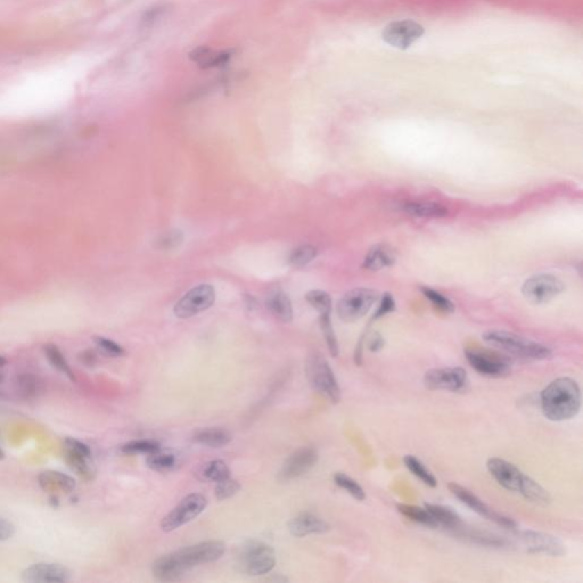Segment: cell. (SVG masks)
I'll return each mask as SVG.
<instances>
[{
    "label": "cell",
    "mask_w": 583,
    "mask_h": 583,
    "mask_svg": "<svg viewBox=\"0 0 583 583\" xmlns=\"http://www.w3.org/2000/svg\"><path fill=\"white\" fill-rule=\"evenodd\" d=\"M224 552V543L215 540L203 541L158 557L151 566V572L160 582H174L196 566L217 561Z\"/></svg>",
    "instance_id": "obj_1"
},
{
    "label": "cell",
    "mask_w": 583,
    "mask_h": 583,
    "mask_svg": "<svg viewBox=\"0 0 583 583\" xmlns=\"http://www.w3.org/2000/svg\"><path fill=\"white\" fill-rule=\"evenodd\" d=\"M540 401L545 418L552 422L570 420L581 409L580 386L570 377H559L543 388Z\"/></svg>",
    "instance_id": "obj_2"
},
{
    "label": "cell",
    "mask_w": 583,
    "mask_h": 583,
    "mask_svg": "<svg viewBox=\"0 0 583 583\" xmlns=\"http://www.w3.org/2000/svg\"><path fill=\"white\" fill-rule=\"evenodd\" d=\"M483 340L499 350L523 359L545 360L552 356V349L545 344L529 340L511 331H488L483 335Z\"/></svg>",
    "instance_id": "obj_3"
},
{
    "label": "cell",
    "mask_w": 583,
    "mask_h": 583,
    "mask_svg": "<svg viewBox=\"0 0 583 583\" xmlns=\"http://www.w3.org/2000/svg\"><path fill=\"white\" fill-rule=\"evenodd\" d=\"M276 565V554L272 545L249 540L242 545L237 552L236 566L240 573L249 577H260L268 574Z\"/></svg>",
    "instance_id": "obj_4"
},
{
    "label": "cell",
    "mask_w": 583,
    "mask_h": 583,
    "mask_svg": "<svg viewBox=\"0 0 583 583\" xmlns=\"http://www.w3.org/2000/svg\"><path fill=\"white\" fill-rule=\"evenodd\" d=\"M306 375L311 388L333 404L340 400V388L333 369L322 353L312 352L306 361Z\"/></svg>",
    "instance_id": "obj_5"
},
{
    "label": "cell",
    "mask_w": 583,
    "mask_h": 583,
    "mask_svg": "<svg viewBox=\"0 0 583 583\" xmlns=\"http://www.w3.org/2000/svg\"><path fill=\"white\" fill-rule=\"evenodd\" d=\"M379 294L372 288L359 287L344 294L338 303V315L344 322H353L363 318L376 302Z\"/></svg>",
    "instance_id": "obj_6"
},
{
    "label": "cell",
    "mask_w": 583,
    "mask_h": 583,
    "mask_svg": "<svg viewBox=\"0 0 583 583\" xmlns=\"http://www.w3.org/2000/svg\"><path fill=\"white\" fill-rule=\"evenodd\" d=\"M208 506V499L201 493H192L181 500L176 507L163 517L161 529L164 532H172L202 514Z\"/></svg>",
    "instance_id": "obj_7"
},
{
    "label": "cell",
    "mask_w": 583,
    "mask_h": 583,
    "mask_svg": "<svg viewBox=\"0 0 583 583\" xmlns=\"http://www.w3.org/2000/svg\"><path fill=\"white\" fill-rule=\"evenodd\" d=\"M470 379L461 367L429 369L424 375V385L432 391H466Z\"/></svg>",
    "instance_id": "obj_8"
},
{
    "label": "cell",
    "mask_w": 583,
    "mask_h": 583,
    "mask_svg": "<svg viewBox=\"0 0 583 583\" xmlns=\"http://www.w3.org/2000/svg\"><path fill=\"white\" fill-rule=\"evenodd\" d=\"M215 302V288L211 284L192 287L176 303L174 315L180 319L192 318L210 309Z\"/></svg>",
    "instance_id": "obj_9"
},
{
    "label": "cell",
    "mask_w": 583,
    "mask_h": 583,
    "mask_svg": "<svg viewBox=\"0 0 583 583\" xmlns=\"http://www.w3.org/2000/svg\"><path fill=\"white\" fill-rule=\"evenodd\" d=\"M449 490L461 504L467 506L474 513L479 514V516L484 517L486 520H491L493 523L497 524L499 527H504V529H517V523L513 518L500 514L495 509H492L490 506L481 500L477 495H474L473 492L470 491L468 488H463L458 483L451 482L449 484Z\"/></svg>",
    "instance_id": "obj_10"
},
{
    "label": "cell",
    "mask_w": 583,
    "mask_h": 583,
    "mask_svg": "<svg viewBox=\"0 0 583 583\" xmlns=\"http://www.w3.org/2000/svg\"><path fill=\"white\" fill-rule=\"evenodd\" d=\"M465 356L475 372L486 377H502L511 372V361L502 353L468 349Z\"/></svg>",
    "instance_id": "obj_11"
},
{
    "label": "cell",
    "mask_w": 583,
    "mask_h": 583,
    "mask_svg": "<svg viewBox=\"0 0 583 583\" xmlns=\"http://www.w3.org/2000/svg\"><path fill=\"white\" fill-rule=\"evenodd\" d=\"M565 285L552 274H534L524 283L523 295L533 304H543L563 293Z\"/></svg>",
    "instance_id": "obj_12"
},
{
    "label": "cell",
    "mask_w": 583,
    "mask_h": 583,
    "mask_svg": "<svg viewBox=\"0 0 583 583\" xmlns=\"http://www.w3.org/2000/svg\"><path fill=\"white\" fill-rule=\"evenodd\" d=\"M425 33V28L413 19L395 21L385 26L381 39L392 47L406 51Z\"/></svg>",
    "instance_id": "obj_13"
},
{
    "label": "cell",
    "mask_w": 583,
    "mask_h": 583,
    "mask_svg": "<svg viewBox=\"0 0 583 583\" xmlns=\"http://www.w3.org/2000/svg\"><path fill=\"white\" fill-rule=\"evenodd\" d=\"M516 539L522 548L529 554H543L552 557H561L566 552L561 540L549 533L527 529L517 533Z\"/></svg>",
    "instance_id": "obj_14"
},
{
    "label": "cell",
    "mask_w": 583,
    "mask_h": 583,
    "mask_svg": "<svg viewBox=\"0 0 583 583\" xmlns=\"http://www.w3.org/2000/svg\"><path fill=\"white\" fill-rule=\"evenodd\" d=\"M318 451L315 447H306L290 454L278 472V479L281 482H288L304 475L315 467L318 461Z\"/></svg>",
    "instance_id": "obj_15"
},
{
    "label": "cell",
    "mask_w": 583,
    "mask_h": 583,
    "mask_svg": "<svg viewBox=\"0 0 583 583\" xmlns=\"http://www.w3.org/2000/svg\"><path fill=\"white\" fill-rule=\"evenodd\" d=\"M65 461L69 468L83 479H92L95 477L92 450L81 441L71 438L65 440Z\"/></svg>",
    "instance_id": "obj_16"
},
{
    "label": "cell",
    "mask_w": 583,
    "mask_h": 583,
    "mask_svg": "<svg viewBox=\"0 0 583 583\" xmlns=\"http://www.w3.org/2000/svg\"><path fill=\"white\" fill-rule=\"evenodd\" d=\"M488 473L498 482L499 486L506 488L508 491H520V484L523 482L525 474L517 468L514 463L504 461L502 458L493 457L486 463Z\"/></svg>",
    "instance_id": "obj_17"
},
{
    "label": "cell",
    "mask_w": 583,
    "mask_h": 583,
    "mask_svg": "<svg viewBox=\"0 0 583 583\" xmlns=\"http://www.w3.org/2000/svg\"><path fill=\"white\" fill-rule=\"evenodd\" d=\"M72 573L60 564L39 563L23 570L22 580L28 583H64L71 580Z\"/></svg>",
    "instance_id": "obj_18"
},
{
    "label": "cell",
    "mask_w": 583,
    "mask_h": 583,
    "mask_svg": "<svg viewBox=\"0 0 583 583\" xmlns=\"http://www.w3.org/2000/svg\"><path fill=\"white\" fill-rule=\"evenodd\" d=\"M287 527L290 534L297 538H303L310 534H322L329 531V524L311 513H301L294 516Z\"/></svg>",
    "instance_id": "obj_19"
},
{
    "label": "cell",
    "mask_w": 583,
    "mask_h": 583,
    "mask_svg": "<svg viewBox=\"0 0 583 583\" xmlns=\"http://www.w3.org/2000/svg\"><path fill=\"white\" fill-rule=\"evenodd\" d=\"M397 260V252L386 244H377L369 249L363 258V267L367 270L377 272L394 265Z\"/></svg>",
    "instance_id": "obj_20"
},
{
    "label": "cell",
    "mask_w": 583,
    "mask_h": 583,
    "mask_svg": "<svg viewBox=\"0 0 583 583\" xmlns=\"http://www.w3.org/2000/svg\"><path fill=\"white\" fill-rule=\"evenodd\" d=\"M268 311L281 322H290L293 319V306L288 294L284 290H274L265 297Z\"/></svg>",
    "instance_id": "obj_21"
},
{
    "label": "cell",
    "mask_w": 583,
    "mask_h": 583,
    "mask_svg": "<svg viewBox=\"0 0 583 583\" xmlns=\"http://www.w3.org/2000/svg\"><path fill=\"white\" fill-rule=\"evenodd\" d=\"M231 51H215L212 48L202 47L195 48L190 54V60L197 64L202 69H210V67H222L231 60Z\"/></svg>",
    "instance_id": "obj_22"
},
{
    "label": "cell",
    "mask_w": 583,
    "mask_h": 583,
    "mask_svg": "<svg viewBox=\"0 0 583 583\" xmlns=\"http://www.w3.org/2000/svg\"><path fill=\"white\" fill-rule=\"evenodd\" d=\"M425 508L432 515L438 527H443L452 532H457L458 529L463 527L461 516L452 508L436 504H425Z\"/></svg>",
    "instance_id": "obj_23"
},
{
    "label": "cell",
    "mask_w": 583,
    "mask_h": 583,
    "mask_svg": "<svg viewBox=\"0 0 583 583\" xmlns=\"http://www.w3.org/2000/svg\"><path fill=\"white\" fill-rule=\"evenodd\" d=\"M39 486L44 491L72 492L76 488V481L71 476L55 470H46L39 475Z\"/></svg>",
    "instance_id": "obj_24"
},
{
    "label": "cell",
    "mask_w": 583,
    "mask_h": 583,
    "mask_svg": "<svg viewBox=\"0 0 583 583\" xmlns=\"http://www.w3.org/2000/svg\"><path fill=\"white\" fill-rule=\"evenodd\" d=\"M231 433L221 427L203 429L194 435V442L208 447H222L231 441Z\"/></svg>",
    "instance_id": "obj_25"
},
{
    "label": "cell",
    "mask_w": 583,
    "mask_h": 583,
    "mask_svg": "<svg viewBox=\"0 0 583 583\" xmlns=\"http://www.w3.org/2000/svg\"><path fill=\"white\" fill-rule=\"evenodd\" d=\"M518 493L523 495L527 502L540 504V506H548L552 502L550 493L532 477L527 475L524 476Z\"/></svg>",
    "instance_id": "obj_26"
},
{
    "label": "cell",
    "mask_w": 583,
    "mask_h": 583,
    "mask_svg": "<svg viewBox=\"0 0 583 583\" xmlns=\"http://www.w3.org/2000/svg\"><path fill=\"white\" fill-rule=\"evenodd\" d=\"M404 211L409 215L420 217H445L447 215V208L434 202L406 203Z\"/></svg>",
    "instance_id": "obj_27"
},
{
    "label": "cell",
    "mask_w": 583,
    "mask_h": 583,
    "mask_svg": "<svg viewBox=\"0 0 583 583\" xmlns=\"http://www.w3.org/2000/svg\"><path fill=\"white\" fill-rule=\"evenodd\" d=\"M397 508L400 514L407 517L415 523L420 524L422 527H429V529H438V524L431 513L426 509L425 506L422 508L413 506V504H399Z\"/></svg>",
    "instance_id": "obj_28"
},
{
    "label": "cell",
    "mask_w": 583,
    "mask_h": 583,
    "mask_svg": "<svg viewBox=\"0 0 583 583\" xmlns=\"http://www.w3.org/2000/svg\"><path fill=\"white\" fill-rule=\"evenodd\" d=\"M146 463L151 470L163 473V472L174 470V467L178 465V459H176V454H174L172 451L163 450L160 447L154 452L147 454Z\"/></svg>",
    "instance_id": "obj_29"
},
{
    "label": "cell",
    "mask_w": 583,
    "mask_h": 583,
    "mask_svg": "<svg viewBox=\"0 0 583 583\" xmlns=\"http://www.w3.org/2000/svg\"><path fill=\"white\" fill-rule=\"evenodd\" d=\"M404 463L410 473L416 476L417 479H420L425 486H429V488H435L438 486V479L435 477L434 474L431 470H427V467L418 458L415 457L413 454H407L404 458Z\"/></svg>",
    "instance_id": "obj_30"
},
{
    "label": "cell",
    "mask_w": 583,
    "mask_h": 583,
    "mask_svg": "<svg viewBox=\"0 0 583 583\" xmlns=\"http://www.w3.org/2000/svg\"><path fill=\"white\" fill-rule=\"evenodd\" d=\"M44 356L47 358L48 361L51 366L56 369L57 372L69 377L71 381H76V376L73 374V370L67 363L65 356L63 353L60 352V349L54 345V344H47L44 347Z\"/></svg>",
    "instance_id": "obj_31"
},
{
    "label": "cell",
    "mask_w": 583,
    "mask_h": 583,
    "mask_svg": "<svg viewBox=\"0 0 583 583\" xmlns=\"http://www.w3.org/2000/svg\"><path fill=\"white\" fill-rule=\"evenodd\" d=\"M318 256V249L311 244H302L292 249L288 256V263L294 268H302L309 265Z\"/></svg>",
    "instance_id": "obj_32"
},
{
    "label": "cell",
    "mask_w": 583,
    "mask_h": 583,
    "mask_svg": "<svg viewBox=\"0 0 583 583\" xmlns=\"http://www.w3.org/2000/svg\"><path fill=\"white\" fill-rule=\"evenodd\" d=\"M201 476H202L203 479L217 483L229 477L231 470L224 461H211L205 463L203 466L202 470H201Z\"/></svg>",
    "instance_id": "obj_33"
},
{
    "label": "cell",
    "mask_w": 583,
    "mask_h": 583,
    "mask_svg": "<svg viewBox=\"0 0 583 583\" xmlns=\"http://www.w3.org/2000/svg\"><path fill=\"white\" fill-rule=\"evenodd\" d=\"M319 325H320V329H322L326 345H327L331 356H338L340 349H338V342L336 335H335L334 328L331 325V313L319 315Z\"/></svg>",
    "instance_id": "obj_34"
},
{
    "label": "cell",
    "mask_w": 583,
    "mask_h": 583,
    "mask_svg": "<svg viewBox=\"0 0 583 583\" xmlns=\"http://www.w3.org/2000/svg\"><path fill=\"white\" fill-rule=\"evenodd\" d=\"M335 484L338 488H343L344 491H347L349 495H352L353 498L363 502L366 499V492L363 490V486H360L359 483L356 482V479H353L350 476L344 473H335L334 477Z\"/></svg>",
    "instance_id": "obj_35"
},
{
    "label": "cell",
    "mask_w": 583,
    "mask_h": 583,
    "mask_svg": "<svg viewBox=\"0 0 583 583\" xmlns=\"http://www.w3.org/2000/svg\"><path fill=\"white\" fill-rule=\"evenodd\" d=\"M15 388L21 397L31 399L38 394L40 383L38 379L31 374H21L16 377Z\"/></svg>",
    "instance_id": "obj_36"
},
{
    "label": "cell",
    "mask_w": 583,
    "mask_h": 583,
    "mask_svg": "<svg viewBox=\"0 0 583 583\" xmlns=\"http://www.w3.org/2000/svg\"><path fill=\"white\" fill-rule=\"evenodd\" d=\"M183 243V233L180 229H169L158 235L155 247L160 251H174Z\"/></svg>",
    "instance_id": "obj_37"
},
{
    "label": "cell",
    "mask_w": 583,
    "mask_h": 583,
    "mask_svg": "<svg viewBox=\"0 0 583 583\" xmlns=\"http://www.w3.org/2000/svg\"><path fill=\"white\" fill-rule=\"evenodd\" d=\"M306 299L313 309L319 312V315L331 313V297L325 290H310L306 293Z\"/></svg>",
    "instance_id": "obj_38"
},
{
    "label": "cell",
    "mask_w": 583,
    "mask_h": 583,
    "mask_svg": "<svg viewBox=\"0 0 583 583\" xmlns=\"http://www.w3.org/2000/svg\"><path fill=\"white\" fill-rule=\"evenodd\" d=\"M422 292L424 297L432 303L434 308L445 313H451L454 311V304L450 299L440 293L438 290H433L431 287H422Z\"/></svg>",
    "instance_id": "obj_39"
},
{
    "label": "cell",
    "mask_w": 583,
    "mask_h": 583,
    "mask_svg": "<svg viewBox=\"0 0 583 583\" xmlns=\"http://www.w3.org/2000/svg\"><path fill=\"white\" fill-rule=\"evenodd\" d=\"M158 442L153 440H135L121 447V451L126 454H149L160 449Z\"/></svg>",
    "instance_id": "obj_40"
},
{
    "label": "cell",
    "mask_w": 583,
    "mask_h": 583,
    "mask_svg": "<svg viewBox=\"0 0 583 583\" xmlns=\"http://www.w3.org/2000/svg\"><path fill=\"white\" fill-rule=\"evenodd\" d=\"M240 490V484L236 479H231V476L227 479L217 482L215 486V497L217 500H226L236 495Z\"/></svg>",
    "instance_id": "obj_41"
},
{
    "label": "cell",
    "mask_w": 583,
    "mask_h": 583,
    "mask_svg": "<svg viewBox=\"0 0 583 583\" xmlns=\"http://www.w3.org/2000/svg\"><path fill=\"white\" fill-rule=\"evenodd\" d=\"M94 340H95L96 345L108 356H122L126 354V350L121 347L120 344H117L114 340L101 338V336H96Z\"/></svg>",
    "instance_id": "obj_42"
},
{
    "label": "cell",
    "mask_w": 583,
    "mask_h": 583,
    "mask_svg": "<svg viewBox=\"0 0 583 583\" xmlns=\"http://www.w3.org/2000/svg\"><path fill=\"white\" fill-rule=\"evenodd\" d=\"M394 310H395V301H394L393 295L390 293H385L381 297V303H379V308L376 310L375 315L372 318H381V317L391 313Z\"/></svg>",
    "instance_id": "obj_43"
},
{
    "label": "cell",
    "mask_w": 583,
    "mask_h": 583,
    "mask_svg": "<svg viewBox=\"0 0 583 583\" xmlns=\"http://www.w3.org/2000/svg\"><path fill=\"white\" fill-rule=\"evenodd\" d=\"M15 534V527L10 520L0 517V543L10 540Z\"/></svg>",
    "instance_id": "obj_44"
},
{
    "label": "cell",
    "mask_w": 583,
    "mask_h": 583,
    "mask_svg": "<svg viewBox=\"0 0 583 583\" xmlns=\"http://www.w3.org/2000/svg\"><path fill=\"white\" fill-rule=\"evenodd\" d=\"M385 340L379 333H375L372 335V338L369 340L368 349L372 352H379L383 347H384Z\"/></svg>",
    "instance_id": "obj_45"
},
{
    "label": "cell",
    "mask_w": 583,
    "mask_h": 583,
    "mask_svg": "<svg viewBox=\"0 0 583 583\" xmlns=\"http://www.w3.org/2000/svg\"><path fill=\"white\" fill-rule=\"evenodd\" d=\"M82 361L85 363V365H92L95 361V356H94V353L92 352H85L82 354Z\"/></svg>",
    "instance_id": "obj_46"
},
{
    "label": "cell",
    "mask_w": 583,
    "mask_h": 583,
    "mask_svg": "<svg viewBox=\"0 0 583 583\" xmlns=\"http://www.w3.org/2000/svg\"><path fill=\"white\" fill-rule=\"evenodd\" d=\"M245 299V304L246 306H247V308H249V310L254 309V308H256V304H258V302H256V299H254V297H253L252 295H245V299Z\"/></svg>",
    "instance_id": "obj_47"
},
{
    "label": "cell",
    "mask_w": 583,
    "mask_h": 583,
    "mask_svg": "<svg viewBox=\"0 0 583 583\" xmlns=\"http://www.w3.org/2000/svg\"><path fill=\"white\" fill-rule=\"evenodd\" d=\"M6 363V360L3 359V356H0V367H3Z\"/></svg>",
    "instance_id": "obj_48"
},
{
    "label": "cell",
    "mask_w": 583,
    "mask_h": 583,
    "mask_svg": "<svg viewBox=\"0 0 583 583\" xmlns=\"http://www.w3.org/2000/svg\"><path fill=\"white\" fill-rule=\"evenodd\" d=\"M3 457H5V454H3V451L0 449V461L3 459Z\"/></svg>",
    "instance_id": "obj_49"
},
{
    "label": "cell",
    "mask_w": 583,
    "mask_h": 583,
    "mask_svg": "<svg viewBox=\"0 0 583 583\" xmlns=\"http://www.w3.org/2000/svg\"><path fill=\"white\" fill-rule=\"evenodd\" d=\"M3 372H0V383H1V381H3Z\"/></svg>",
    "instance_id": "obj_50"
}]
</instances>
